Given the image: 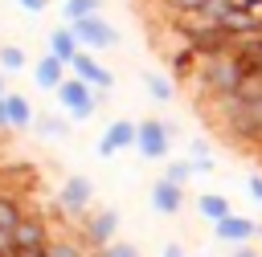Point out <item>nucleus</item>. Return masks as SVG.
<instances>
[{"instance_id":"obj_2","label":"nucleus","mask_w":262,"mask_h":257,"mask_svg":"<svg viewBox=\"0 0 262 257\" xmlns=\"http://www.w3.org/2000/svg\"><path fill=\"white\" fill-rule=\"evenodd\" d=\"M250 61L237 53V49H221V53H209V57H196V69L188 73V86L201 102L209 98H225V94H237L250 78Z\"/></svg>"},{"instance_id":"obj_11","label":"nucleus","mask_w":262,"mask_h":257,"mask_svg":"<svg viewBox=\"0 0 262 257\" xmlns=\"http://www.w3.org/2000/svg\"><path fill=\"white\" fill-rule=\"evenodd\" d=\"M70 73H78V78L90 82L94 90H106V94L115 90V73H111V69L98 61V53H90V49H82V53L70 61Z\"/></svg>"},{"instance_id":"obj_34","label":"nucleus","mask_w":262,"mask_h":257,"mask_svg":"<svg viewBox=\"0 0 262 257\" xmlns=\"http://www.w3.org/2000/svg\"><path fill=\"white\" fill-rule=\"evenodd\" d=\"M258 155H262V151H258Z\"/></svg>"},{"instance_id":"obj_24","label":"nucleus","mask_w":262,"mask_h":257,"mask_svg":"<svg viewBox=\"0 0 262 257\" xmlns=\"http://www.w3.org/2000/svg\"><path fill=\"white\" fill-rule=\"evenodd\" d=\"M0 69L4 73H20V69H29V57H25V49L20 45H0Z\"/></svg>"},{"instance_id":"obj_8","label":"nucleus","mask_w":262,"mask_h":257,"mask_svg":"<svg viewBox=\"0 0 262 257\" xmlns=\"http://www.w3.org/2000/svg\"><path fill=\"white\" fill-rule=\"evenodd\" d=\"M135 143H139V122H131V118H115V122L98 135L94 155H98V159H115V155H123V151H135Z\"/></svg>"},{"instance_id":"obj_15","label":"nucleus","mask_w":262,"mask_h":257,"mask_svg":"<svg viewBox=\"0 0 262 257\" xmlns=\"http://www.w3.org/2000/svg\"><path fill=\"white\" fill-rule=\"evenodd\" d=\"M70 126H74V118H70V114H61V110H57V114H53V110H41V114H37V122H33V131H37L41 139H57V143H66V139H70Z\"/></svg>"},{"instance_id":"obj_16","label":"nucleus","mask_w":262,"mask_h":257,"mask_svg":"<svg viewBox=\"0 0 262 257\" xmlns=\"http://www.w3.org/2000/svg\"><path fill=\"white\" fill-rule=\"evenodd\" d=\"M229 212H233L229 196H221V192H196V216H201V220L217 224V220H225Z\"/></svg>"},{"instance_id":"obj_19","label":"nucleus","mask_w":262,"mask_h":257,"mask_svg":"<svg viewBox=\"0 0 262 257\" xmlns=\"http://www.w3.org/2000/svg\"><path fill=\"white\" fill-rule=\"evenodd\" d=\"M106 0H61V20L66 24H78L86 16H102Z\"/></svg>"},{"instance_id":"obj_23","label":"nucleus","mask_w":262,"mask_h":257,"mask_svg":"<svg viewBox=\"0 0 262 257\" xmlns=\"http://www.w3.org/2000/svg\"><path fill=\"white\" fill-rule=\"evenodd\" d=\"M160 175H168L172 184H180V188H184V184H188L192 175H201V171H196V163L184 155V159H164V171H160Z\"/></svg>"},{"instance_id":"obj_7","label":"nucleus","mask_w":262,"mask_h":257,"mask_svg":"<svg viewBox=\"0 0 262 257\" xmlns=\"http://www.w3.org/2000/svg\"><path fill=\"white\" fill-rule=\"evenodd\" d=\"M74 33H78L82 49H90V53H111V49H119V41H123V33H119L106 16H86V20L74 24Z\"/></svg>"},{"instance_id":"obj_28","label":"nucleus","mask_w":262,"mask_h":257,"mask_svg":"<svg viewBox=\"0 0 262 257\" xmlns=\"http://www.w3.org/2000/svg\"><path fill=\"white\" fill-rule=\"evenodd\" d=\"M16 4H20V12H29L33 20H37V16H41V12L49 8V0H16Z\"/></svg>"},{"instance_id":"obj_27","label":"nucleus","mask_w":262,"mask_h":257,"mask_svg":"<svg viewBox=\"0 0 262 257\" xmlns=\"http://www.w3.org/2000/svg\"><path fill=\"white\" fill-rule=\"evenodd\" d=\"M246 192H250V200H254V204H262V171L246 175Z\"/></svg>"},{"instance_id":"obj_29","label":"nucleus","mask_w":262,"mask_h":257,"mask_svg":"<svg viewBox=\"0 0 262 257\" xmlns=\"http://www.w3.org/2000/svg\"><path fill=\"white\" fill-rule=\"evenodd\" d=\"M12 131V114H8V94L0 98V135H8Z\"/></svg>"},{"instance_id":"obj_21","label":"nucleus","mask_w":262,"mask_h":257,"mask_svg":"<svg viewBox=\"0 0 262 257\" xmlns=\"http://www.w3.org/2000/svg\"><path fill=\"white\" fill-rule=\"evenodd\" d=\"M184 155L196 163L201 175H209V171L217 167V159H213V143H209V139H188V143H184Z\"/></svg>"},{"instance_id":"obj_4","label":"nucleus","mask_w":262,"mask_h":257,"mask_svg":"<svg viewBox=\"0 0 262 257\" xmlns=\"http://www.w3.org/2000/svg\"><path fill=\"white\" fill-rule=\"evenodd\" d=\"M172 135H176V122L172 118H139V143H135V151H139V159H147V163H164V159H172Z\"/></svg>"},{"instance_id":"obj_20","label":"nucleus","mask_w":262,"mask_h":257,"mask_svg":"<svg viewBox=\"0 0 262 257\" xmlns=\"http://www.w3.org/2000/svg\"><path fill=\"white\" fill-rule=\"evenodd\" d=\"M49 257H94V249L82 241V233H78V237H70V233L57 237V233H53V241H49Z\"/></svg>"},{"instance_id":"obj_10","label":"nucleus","mask_w":262,"mask_h":257,"mask_svg":"<svg viewBox=\"0 0 262 257\" xmlns=\"http://www.w3.org/2000/svg\"><path fill=\"white\" fill-rule=\"evenodd\" d=\"M147 208H151L156 216H176V212L184 208V188L172 184L168 175H156L151 188H147Z\"/></svg>"},{"instance_id":"obj_9","label":"nucleus","mask_w":262,"mask_h":257,"mask_svg":"<svg viewBox=\"0 0 262 257\" xmlns=\"http://www.w3.org/2000/svg\"><path fill=\"white\" fill-rule=\"evenodd\" d=\"M258 220L254 216H242V212H229L225 220H217L213 224V241H221L225 249H237V245H254V237H258Z\"/></svg>"},{"instance_id":"obj_1","label":"nucleus","mask_w":262,"mask_h":257,"mask_svg":"<svg viewBox=\"0 0 262 257\" xmlns=\"http://www.w3.org/2000/svg\"><path fill=\"white\" fill-rule=\"evenodd\" d=\"M201 106H205V118L229 143H237L246 151H262V98L225 94V98H209Z\"/></svg>"},{"instance_id":"obj_12","label":"nucleus","mask_w":262,"mask_h":257,"mask_svg":"<svg viewBox=\"0 0 262 257\" xmlns=\"http://www.w3.org/2000/svg\"><path fill=\"white\" fill-rule=\"evenodd\" d=\"M70 78V65L61 61V57H53L49 49H45V57H37L33 61V82H37V90H49V94H57V86Z\"/></svg>"},{"instance_id":"obj_22","label":"nucleus","mask_w":262,"mask_h":257,"mask_svg":"<svg viewBox=\"0 0 262 257\" xmlns=\"http://www.w3.org/2000/svg\"><path fill=\"white\" fill-rule=\"evenodd\" d=\"M25 212H29V208H25L12 192H0V228H4V233H16V224L25 220Z\"/></svg>"},{"instance_id":"obj_17","label":"nucleus","mask_w":262,"mask_h":257,"mask_svg":"<svg viewBox=\"0 0 262 257\" xmlns=\"http://www.w3.org/2000/svg\"><path fill=\"white\" fill-rule=\"evenodd\" d=\"M8 114H12V131H33V122H37V106L25 98V94H16V90H8Z\"/></svg>"},{"instance_id":"obj_14","label":"nucleus","mask_w":262,"mask_h":257,"mask_svg":"<svg viewBox=\"0 0 262 257\" xmlns=\"http://www.w3.org/2000/svg\"><path fill=\"white\" fill-rule=\"evenodd\" d=\"M45 45H49V53H53V57H61L66 65H70V61H74V57L82 53V41H78V33H74V24H66V20L49 29V37H45Z\"/></svg>"},{"instance_id":"obj_31","label":"nucleus","mask_w":262,"mask_h":257,"mask_svg":"<svg viewBox=\"0 0 262 257\" xmlns=\"http://www.w3.org/2000/svg\"><path fill=\"white\" fill-rule=\"evenodd\" d=\"M160 257H188V253H184V249H180V245H176V241H168V245H164V253H160Z\"/></svg>"},{"instance_id":"obj_13","label":"nucleus","mask_w":262,"mask_h":257,"mask_svg":"<svg viewBox=\"0 0 262 257\" xmlns=\"http://www.w3.org/2000/svg\"><path fill=\"white\" fill-rule=\"evenodd\" d=\"M12 241H16V245H25V249H37V245H49V241H53V228H49V220H45V212H25V220L16 224V233H12Z\"/></svg>"},{"instance_id":"obj_30","label":"nucleus","mask_w":262,"mask_h":257,"mask_svg":"<svg viewBox=\"0 0 262 257\" xmlns=\"http://www.w3.org/2000/svg\"><path fill=\"white\" fill-rule=\"evenodd\" d=\"M229 257H262L254 245H237V249H229Z\"/></svg>"},{"instance_id":"obj_5","label":"nucleus","mask_w":262,"mask_h":257,"mask_svg":"<svg viewBox=\"0 0 262 257\" xmlns=\"http://www.w3.org/2000/svg\"><path fill=\"white\" fill-rule=\"evenodd\" d=\"M90 208H94V184H90V175L70 171L61 179V188H57V212L70 216V220H86Z\"/></svg>"},{"instance_id":"obj_26","label":"nucleus","mask_w":262,"mask_h":257,"mask_svg":"<svg viewBox=\"0 0 262 257\" xmlns=\"http://www.w3.org/2000/svg\"><path fill=\"white\" fill-rule=\"evenodd\" d=\"M156 4H164L172 16H180V12H201L209 0H156Z\"/></svg>"},{"instance_id":"obj_33","label":"nucleus","mask_w":262,"mask_h":257,"mask_svg":"<svg viewBox=\"0 0 262 257\" xmlns=\"http://www.w3.org/2000/svg\"><path fill=\"white\" fill-rule=\"evenodd\" d=\"M258 237H262V228H258Z\"/></svg>"},{"instance_id":"obj_18","label":"nucleus","mask_w":262,"mask_h":257,"mask_svg":"<svg viewBox=\"0 0 262 257\" xmlns=\"http://www.w3.org/2000/svg\"><path fill=\"white\" fill-rule=\"evenodd\" d=\"M143 90H147V98L151 102H172L176 98V78H168V73H160V69H147L143 73Z\"/></svg>"},{"instance_id":"obj_3","label":"nucleus","mask_w":262,"mask_h":257,"mask_svg":"<svg viewBox=\"0 0 262 257\" xmlns=\"http://www.w3.org/2000/svg\"><path fill=\"white\" fill-rule=\"evenodd\" d=\"M106 102V90H94L90 82H82L78 73H70L61 86H57V110L70 114L74 122H86L94 118V110Z\"/></svg>"},{"instance_id":"obj_32","label":"nucleus","mask_w":262,"mask_h":257,"mask_svg":"<svg viewBox=\"0 0 262 257\" xmlns=\"http://www.w3.org/2000/svg\"><path fill=\"white\" fill-rule=\"evenodd\" d=\"M8 94V78H4V69H0V98Z\"/></svg>"},{"instance_id":"obj_6","label":"nucleus","mask_w":262,"mask_h":257,"mask_svg":"<svg viewBox=\"0 0 262 257\" xmlns=\"http://www.w3.org/2000/svg\"><path fill=\"white\" fill-rule=\"evenodd\" d=\"M119 224H123L119 208H90V216L82 220V241L98 253V249H106L111 241H119Z\"/></svg>"},{"instance_id":"obj_25","label":"nucleus","mask_w":262,"mask_h":257,"mask_svg":"<svg viewBox=\"0 0 262 257\" xmlns=\"http://www.w3.org/2000/svg\"><path fill=\"white\" fill-rule=\"evenodd\" d=\"M94 257H139V245H131V241H111V245L98 249Z\"/></svg>"}]
</instances>
